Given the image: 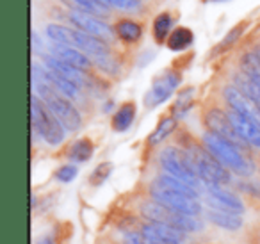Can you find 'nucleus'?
<instances>
[{
	"label": "nucleus",
	"instance_id": "obj_1",
	"mask_svg": "<svg viewBox=\"0 0 260 244\" xmlns=\"http://www.w3.org/2000/svg\"><path fill=\"white\" fill-rule=\"evenodd\" d=\"M203 146L224 166V168L232 169L234 173L242 176H249L255 169L253 162L248 157L242 155V151L239 150L237 144L230 143L224 137L217 136L214 132H205L203 134Z\"/></svg>",
	"mask_w": 260,
	"mask_h": 244
},
{
	"label": "nucleus",
	"instance_id": "obj_13",
	"mask_svg": "<svg viewBox=\"0 0 260 244\" xmlns=\"http://www.w3.org/2000/svg\"><path fill=\"white\" fill-rule=\"evenodd\" d=\"M52 55H54V57H57V59H61V61L68 63V65L75 66V68L82 70V72L91 70V66H93L89 55H86L82 50H79V48L70 47V45L52 43Z\"/></svg>",
	"mask_w": 260,
	"mask_h": 244
},
{
	"label": "nucleus",
	"instance_id": "obj_4",
	"mask_svg": "<svg viewBox=\"0 0 260 244\" xmlns=\"http://www.w3.org/2000/svg\"><path fill=\"white\" fill-rule=\"evenodd\" d=\"M143 214L150 219V221L164 223V225L175 226V228L182 230V232H198L202 230V221L198 219V216H189L182 214V212L171 210L166 205L159 203V201H148L143 205Z\"/></svg>",
	"mask_w": 260,
	"mask_h": 244
},
{
	"label": "nucleus",
	"instance_id": "obj_5",
	"mask_svg": "<svg viewBox=\"0 0 260 244\" xmlns=\"http://www.w3.org/2000/svg\"><path fill=\"white\" fill-rule=\"evenodd\" d=\"M159 161H160V166H162L164 173H168V175L175 176V178L182 180V182L189 184V186H192L194 189H198L202 180L196 175L187 151H182L175 146H170L160 151Z\"/></svg>",
	"mask_w": 260,
	"mask_h": 244
},
{
	"label": "nucleus",
	"instance_id": "obj_32",
	"mask_svg": "<svg viewBox=\"0 0 260 244\" xmlns=\"http://www.w3.org/2000/svg\"><path fill=\"white\" fill-rule=\"evenodd\" d=\"M109 8H118L123 11H134L141 6V0H102Z\"/></svg>",
	"mask_w": 260,
	"mask_h": 244
},
{
	"label": "nucleus",
	"instance_id": "obj_12",
	"mask_svg": "<svg viewBox=\"0 0 260 244\" xmlns=\"http://www.w3.org/2000/svg\"><path fill=\"white\" fill-rule=\"evenodd\" d=\"M141 233L152 244H182V240L185 239V232L157 221H150L143 225Z\"/></svg>",
	"mask_w": 260,
	"mask_h": 244
},
{
	"label": "nucleus",
	"instance_id": "obj_21",
	"mask_svg": "<svg viewBox=\"0 0 260 244\" xmlns=\"http://www.w3.org/2000/svg\"><path fill=\"white\" fill-rule=\"evenodd\" d=\"M47 77H48V82L54 86L55 91H59L61 95H64V97L68 98H77L80 93V87L77 86V84H73L72 80L64 79L62 75H59V73L52 72V70L47 68Z\"/></svg>",
	"mask_w": 260,
	"mask_h": 244
},
{
	"label": "nucleus",
	"instance_id": "obj_7",
	"mask_svg": "<svg viewBox=\"0 0 260 244\" xmlns=\"http://www.w3.org/2000/svg\"><path fill=\"white\" fill-rule=\"evenodd\" d=\"M68 18L77 30H82V33L91 34V36H96L100 40L107 41V43L114 40L116 30L109 23H105L100 16L89 15V13H82V11H70Z\"/></svg>",
	"mask_w": 260,
	"mask_h": 244
},
{
	"label": "nucleus",
	"instance_id": "obj_11",
	"mask_svg": "<svg viewBox=\"0 0 260 244\" xmlns=\"http://www.w3.org/2000/svg\"><path fill=\"white\" fill-rule=\"evenodd\" d=\"M205 191H207V200H209L210 205L216 207L217 210L234 212V214L244 212V205H242L241 198H239L237 194L230 193L228 189H224L223 186L209 184V186H205Z\"/></svg>",
	"mask_w": 260,
	"mask_h": 244
},
{
	"label": "nucleus",
	"instance_id": "obj_28",
	"mask_svg": "<svg viewBox=\"0 0 260 244\" xmlns=\"http://www.w3.org/2000/svg\"><path fill=\"white\" fill-rule=\"evenodd\" d=\"M94 151V146L89 139H79L70 150V159L75 162H86L91 159Z\"/></svg>",
	"mask_w": 260,
	"mask_h": 244
},
{
	"label": "nucleus",
	"instance_id": "obj_17",
	"mask_svg": "<svg viewBox=\"0 0 260 244\" xmlns=\"http://www.w3.org/2000/svg\"><path fill=\"white\" fill-rule=\"evenodd\" d=\"M207 218L214 223V225L221 226V228L228 230V232H235L242 226V218L234 212L226 210H217V208H209L207 210Z\"/></svg>",
	"mask_w": 260,
	"mask_h": 244
},
{
	"label": "nucleus",
	"instance_id": "obj_22",
	"mask_svg": "<svg viewBox=\"0 0 260 244\" xmlns=\"http://www.w3.org/2000/svg\"><path fill=\"white\" fill-rule=\"evenodd\" d=\"M241 72L260 87V59L255 52H246L241 57Z\"/></svg>",
	"mask_w": 260,
	"mask_h": 244
},
{
	"label": "nucleus",
	"instance_id": "obj_31",
	"mask_svg": "<svg viewBox=\"0 0 260 244\" xmlns=\"http://www.w3.org/2000/svg\"><path fill=\"white\" fill-rule=\"evenodd\" d=\"M242 30H244V23H239V25H235L234 29H232L230 33L223 38V41L219 43V48H217V50H226V48H230L232 45H234L235 41L241 38Z\"/></svg>",
	"mask_w": 260,
	"mask_h": 244
},
{
	"label": "nucleus",
	"instance_id": "obj_18",
	"mask_svg": "<svg viewBox=\"0 0 260 244\" xmlns=\"http://www.w3.org/2000/svg\"><path fill=\"white\" fill-rule=\"evenodd\" d=\"M114 30L116 36L125 43H136L143 36V27L134 20H119L114 25Z\"/></svg>",
	"mask_w": 260,
	"mask_h": 244
},
{
	"label": "nucleus",
	"instance_id": "obj_27",
	"mask_svg": "<svg viewBox=\"0 0 260 244\" xmlns=\"http://www.w3.org/2000/svg\"><path fill=\"white\" fill-rule=\"evenodd\" d=\"M171 27H173V18H171V15L162 13V15L157 16V18L153 20V38H155V41H159V43L168 41L170 34L173 33Z\"/></svg>",
	"mask_w": 260,
	"mask_h": 244
},
{
	"label": "nucleus",
	"instance_id": "obj_3",
	"mask_svg": "<svg viewBox=\"0 0 260 244\" xmlns=\"http://www.w3.org/2000/svg\"><path fill=\"white\" fill-rule=\"evenodd\" d=\"M187 155L191 159L196 175L200 176V180L205 186H209V184L224 186V184L230 182L228 168H224L205 146H191L187 150Z\"/></svg>",
	"mask_w": 260,
	"mask_h": 244
},
{
	"label": "nucleus",
	"instance_id": "obj_24",
	"mask_svg": "<svg viewBox=\"0 0 260 244\" xmlns=\"http://www.w3.org/2000/svg\"><path fill=\"white\" fill-rule=\"evenodd\" d=\"M234 86L239 87V89L260 109V87L256 86V84H253L244 73H237V75L234 77Z\"/></svg>",
	"mask_w": 260,
	"mask_h": 244
},
{
	"label": "nucleus",
	"instance_id": "obj_26",
	"mask_svg": "<svg viewBox=\"0 0 260 244\" xmlns=\"http://www.w3.org/2000/svg\"><path fill=\"white\" fill-rule=\"evenodd\" d=\"M47 36L52 43L70 45V47H73V29H68V27H64V25L50 23V25L47 27Z\"/></svg>",
	"mask_w": 260,
	"mask_h": 244
},
{
	"label": "nucleus",
	"instance_id": "obj_20",
	"mask_svg": "<svg viewBox=\"0 0 260 244\" xmlns=\"http://www.w3.org/2000/svg\"><path fill=\"white\" fill-rule=\"evenodd\" d=\"M192 41H194V34H192L191 29H187V27H177V29L170 34L166 45L170 50L182 52V50H185V48L191 47Z\"/></svg>",
	"mask_w": 260,
	"mask_h": 244
},
{
	"label": "nucleus",
	"instance_id": "obj_35",
	"mask_svg": "<svg viewBox=\"0 0 260 244\" xmlns=\"http://www.w3.org/2000/svg\"><path fill=\"white\" fill-rule=\"evenodd\" d=\"M241 187H244V191H248L253 196L260 198V182H244V184H241Z\"/></svg>",
	"mask_w": 260,
	"mask_h": 244
},
{
	"label": "nucleus",
	"instance_id": "obj_33",
	"mask_svg": "<svg viewBox=\"0 0 260 244\" xmlns=\"http://www.w3.org/2000/svg\"><path fill=\"white\" fill-rule=\"evenodd\" d=\"M75 176H77V168H75V166H72V164L62 166V168H59L57 173H55V178H57L59 182H64V184L75 180Z\"/></svg>",
	"mask_w": 260,
	"mask_h": 244
},
{
	"label": "nucleus",
	"instance_id": "obj_8",
	"mask_svg": "<svg viewBox=\"0 0 260 244\" xmlns=\"http://www.w3.org/2000/svg\"><path fill=\"white\" fill-rule=\"evenodd\" d=\"M178 84H180V75H178L177 72L162 73V75L153 80L152 87H150V91L145 97V104L148 105V107H157V105H160L175 93Z\"/></svg>",
	"mask_w": 260,
	"mask_h": 244
},
{
	"label": "nucleus",
	"instance_id": "obj_30",
	"mask_svg": "<svg viewBox=\"0 0 260 244\" xmlns=\"http://www.w3.org/2000/svg\"><path fill=\"white\" fill-rule=\"evenodd\" d=\"M191 102H192V87H189V89H185L184 93H180L177 104L173 105V112H175L173 116L175 118L184 116L185 112H187V109L191 107Z\"/></svg>",
	"mask_w": 260,
	"mask_h": 244
},
{
	"label": "nucleus",
	"instance_id": "obj_14",
	"mask_svg": "<svg viewBox=\"0 0 260 244\" xmlns=\"http://www.w3.org/2000/svg\"><path fill=\"white\" fill-rule=\"evenodd\" d=\"M228 116H230V121H232V125H234L235 132H237L248 144H251V146H255V148H260V127L256 125V123H253L251 119L237 114V112L232 111V109H230V112H228Z\"/></svg>",
	"mask_w": 260,
	"mask_h": 244
},
{
	"label": "nucleus",
	"instance_id": "obj_19",
	"mask_svg": "<svg viewBox=\"0 0 260 244\" xmlns=\"http://www.w3.org/2000/svg\"><path fill=\"white\" fill-rule=\"evenodd\" d=\"M134 118H136V105L132 104V102L123 104L121 107L114 112V116H112V129H114L116 132H125V130H128L130 127H132Z\"/></svg>",
	"mask_w": 260,
	"mask_h": 244
},
{
	"label": "nucleus",
	"instance_id": "obj_36",
	"mask_svg": "<svg viewBox=\"0 0 260 244\" xmlns=\"http://www.w3.org/2000/svg\"><path fill=\"white\" fill-rule=\"evenodd\" d=\"M38 244H54V240H52V237H43L38 240Z\"/></svg>",
	"mask_w": 260,
	"mask_h": 244
},
{
	"label": "nucleus",
	"instance_id": "obj_37",
	"mask_svg": "<svg viewBox=\"0 0 260 244\" xmlns=\"http://www.w3.org/2000/svg\"><path fill=\"white\" fill-rule=\"evenodd\" d=\"M255 54L258 55V59H260V43H258V45H256V47H255Z\"/></svg>",
	"mask_w": 260,
	"mask_h": 244
},
{
	"label": "nucleus",
	"instance_id": "obj_23",
	"mask_svg": "<svg viewBox=\"0 0 260 244\" xmlns=\"http://www.w3.org/2000/svg\"><path fill=\"white\" fill-rule=\"evenodd\" d=\"M175 127H177V118H175V116H168V118L160 119V123L155 127V130H153L148 137L150 146H157V144L162 143L166 137H170L171 132L175 130Z\"/></svg>",
	"mask_w": 260,
	"mask_h": 244
},
{
	"label": "nucleus",
	"instance_id": "obj_16",
	"mask_svg": "<svg viewBox=\"0 0 260 244\" xmlns=\"http://www.w3.org/2000/svg\"><path fill=\"white\" fill-rule=\"evenodd\" d=\"M62 4L70 8V11H82L96 16H109L111 8L102 0H61Z\"/></svg>",
	"mask_w": 260,
	"mask_h": 244
},
{
	"label": "nucleus",
	"instance_id": "obj_34",
	"mask_svg": "<svg viewBox=\"0 0 260 244\" xmlns=\"http://www.w3.org/2000/svg\"><path fill=\"white\" fill-rule=\"evenodd\" d=\"M125 244H152L141 232H130L125 235Z\"/></svg>",
	"mask_w": 260,
	"mask_h": 244
},
{
	"label": "nucleus",
	"instance_id": "obj_10",
	"mask_svg": "<svg viewBox=\"0 0 260 244\" xmlns=\"http://www.w3.org/2000/svg\"><path fill=\"white\" fill-rule=\"evenodd\" d=\"M223 95H224V100L226 104L230 105L232 111H235L237 114L244 116V118L251 119L253 123L260 127V109L242 93L239 87L235 86H226L223 89Z\"/></svg>",
	"mask_w": 260,
	"mask_h": 244
},
{
	"label": "nucleus",
	"instance_id": "obj_15",
	"mask_svg": "<svg viewBox=\"0 0 260 244\" xmlns=\"http://www.w3.org/2000/svg\"><path fill=\"white\" fill-rule=\"evenodd\" d=\"M45 65H47L48 70H52V72L59 73V75H62L64 79L72 80L73 84H77L79 87L84 86V75H82V70L75 68V66L68 65V63L61 61V59L54 57V55H45Z\"/></svg>",
	"mask_w": 260,
	"mask_h": 244
},
{
	"label": "nucleus",
	"instance_id": "obj_9",
	"mask_svg": "<svg viewBox=\"0 0 260 244\" xmlns=\"http://www.w3.org/2000/svg\"><path fill=\"white\" fill-rule=\"evenodd\" d=\"M205 125L209 127V132H214V134H217V136L224 137V139H228L230 143L237 144L239 148L246 144V141L235 132L234 125H232V121H230V116L221 111V109H210V111L207 112Z\"/></svg>",
	"mask_w": 260,
	"mask_h": 244
},
{
	"label": "nucleus",
	"instance_id": "obj_29",
	"mask_svg": "<svg viewBox=\"0 0 260 244\" xmlns=\"http://www.w3.org/2000/svg\"><path fill=\"white\" fill-rule=\"evenodd\" d=\"M111 171H112V164H111V162H102V164H98L96 168L93 169L91 176H89L91 186H102V184H104L105 180L109 178Z\"/></svg>",
	"mask_w": 260,
	"mask_h": 244
},
{
	"label": "nucleus",
	"instance_id": "obj_25",
	"mask_svg": "<svg viewBox=\"0 0 260 244\" xmlns=\"http://www.w3.org/2000/svg\"><path fill=\"white\" fill-rule=\"evenodd\" d=\"M155 182L168 187V189H173V191H178V193L189 194V196H192V198H198V189H194V187L189 186V184L182 182V180L175 178V176L168 175V173H162L159 178H155Z\"/></svg>",
	"mask_w": 260,
	"mask_h": 244
},
{
	"label": "nucleus",
	"instance_id": "obj_2",
	"mask_svg": "<svg viewBox=\"0 0 260 244\" xmlns=\"http://www.w3.org/2000/svg\"><path fill=\"white\" fill-rule=\"evenodd\" d=\"M30 123L32 129L52 146H57L64 141V127L52 114L45 102L34 93L30 97Z\"/></svg>",
	"mask_w": 260,
	"mask_h": 244
},
{
	"label": "nucleus",
	"instance_id": "obj_6",
	"mask_svg": "<svg viewBox=\"0 0 260 244\" xmlns=\"http://www.w3.org/2000/svg\"><path fill=\"white\" fill-rule=\"evenodd\" d=\"M150 194L155 201L166 205L171 210L182 212V214H189V216H198L202 214V205H200L198 198H192L189 194L178 193V191L168 189V187L160 186V184L153 182L150 187Z\"/></svg>",
	"mask_w": 260,
	"mask_h": 244
}]
</instances>
